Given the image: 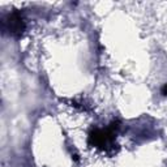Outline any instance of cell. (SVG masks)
Here are the masks:
<instances>
[{
    "mask_svg": "<svg viewBox=\"0 0 167 167\" xmlns=\"http://www.w3.org/2000/svg\"><path fill=\"white\" fill-rule=\"evenodd\" d=\"M162 93H163V94H166V95H167V85H166L165 88L162 89Z\"/></svg>",
    "mask_w": 167,
    "mask_h": 167,
    "instance_id": "cell-1",
    "label": "cell"
}]
</instances>
